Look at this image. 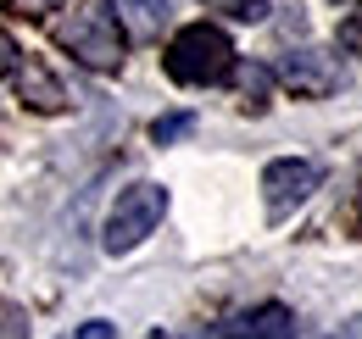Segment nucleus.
Listing matches in <instances>:
<instances>
[{
	"instance_id": "nucleus-7",
	"label": "nucleus",
	"mask_w": 362,
	"mask_h": 339,
	"mask_svg": "<svg viewBox=\"0 0 362 339\" xmlns=\"http://www.w3.org/2000/svg\"><path fill=\"white\" fill-rule=\"evenodd\" d=\"M17 84H23V100H28L34 112H67V100H73L67 89L50 78V67H45V61H34V56L17 61Z\"/></svg>"
},
{
	"instance_id": "nucleus-6",
	"label": "nucleus",
	"mask_w": 362,
	"mask_h": 339,
	"mask_svg": "<svg viewBox=\"0 0 362 339\" xmlns=\"http://www.w3.org/2000/svg\"><path fill=\"white\" fill-rule=\"evenodd\" d=\"M228 339H296V311L290 306H251V311H240L234 323H228Z\"/></svg>"
},
{
	"instance_id": "nucleus-15",
	"label": "nucleus",
	"mask_w": 362,
	"mask_h": 339,
	"mask_svg": "<svg viewBox=\"0 0 362 339\" xmlns=\"http://www.w3.org/2000/svg\"><path fill=\"white\" fill-rule=\"evenodd\" d=\"M340 44H346L351 56H362V11H357V17H346V23H340Z\"/></svg>"
},
{
	"instance_id": "nucleus-5",
	"label": "nucleus",
	"mask_w": 362,
	"mask_h": 339,
	"mask_svg": "<svg viewBox=\"0 0 362 339\" xmlns=\"http://www.w3.org/2000/svg\"><path fill=\"white\" fill-rule=\"evenodd\" d=\"M313 189H317V167L301 162V156H284V162L262 167V206H268V217H290Z\"/></svg>"
},
{
	"instance_id": "nucleus-8",
	"label": "nucleus",
	"mask_w": 362,
	"mask_h": 339,
	"mask_svg": "<svg viewBox=\"0 0 362 339\" xmlns=\"http://www.w3.org/2000/svg\"><path fill=\"white\" fill-rule=\"evenodd\" d=\"M129 17V28L145 34V40H156L162 28H168V17H173V0H117V23Z\"/></svg>"
},
{
	"instance_id": "nucleus-4",
	"label": "nucleus",
	"mask_w": 362,
	"mask_h": 339,
	"mask_svg": "<svg viewBox=\"0 0 362 339\" xmlns=\"http://www.w3.org/2000/svg\"><path fill=\"white\" fill-rule=\"evenodd\" d=\"M279 84L296 89L301 100H323V95H334V89L346 84V67H340V56H329V50H290V56H279Z\"/></svg>"
},
{
	"instance_id": "nucleus-1",
	"label": "nucleus",
	"mask_w": 362,
	"mask_h": 339,
	"mask_svg": "<svg viewBox=\"0 0 362 339\" xmlns=\"http://www.w3.org/2000/svg\"><path fill=\"white\" fill-rule=\"evenodd\" d=\"M56 44L78 61V67H90V73H117L123 67V23H117V11L106 6V0H90V6H78V11H67L62 23H56Z\"/></svg>"
},
{
	"instance_id": "nucleus-14",
	"label": "nucleus",
	"mask_w": 362,
	"mask_h": 339,
	"mask_svg": "<svg viewBox=\"0 0 362 339\" xmlns=\"http://www.w3.org/2000/svg\"><path fill=\"white\" fill-rule=\"evenodd\" d=\"M17 61H23V50H17V40L0 28V78H11V73H17Z\"/></svg>"
},
{
	"instance_id": "nucleus-2",
	"label": "nucleus",
	"mask_w": 362,
	"mask_h": 339,
	"mask_svg": "<svg viewBox=\"0 0 362 339\" xmlns=\"http://www.w3.org/2000/svg\"><path fill=\"white\" fill-rule=\"evenodd\" d=\"M162 67H168L173 84H223L228 73H234V44L212 23H189L162 50Z\"/></svg>"
},
{
	"instance_id": "nucleus-16",
	"label": "nucleus",
	"mask_w": 362,
	"mask_h": 339,
	"mask_svg": "<svg viewBox=\"0 0 362 339\" xmlns=\"http://www.w3.org/2000/svg\"><path fill=\"white\" fill-rule=\"evenodd\" d=\"M78 339H117V328H112V323H84Z\"/></svg>"
},
{
	"instance_id": "nucleus-12",
	"label": "nucleus",
	"mask_w": 362,
	"mask_h": 339,
	"mask_svg": "<svg viewBox=\"0 0 362 339\" xmlns=\"http://www.w3.org/2000/svg\"><path fill=\"white\" fill-rule=\"evenodd\" d=\"M0 6H6V17H45L62 0H0Z\"/></svg>"
},
{
	"instance_id": "nucleus-9",
	"label": "nucleus",
	"mask_w": 362,
	"mask_h": 339,
	"mask_svg": "<svg viewBox=\"0 0 362 339\" xmlns=\"http://www.w3.org/2000/svg\"><path fill=\"white\" fill-rule=\"evenodd\" d=\"M206 11H223L234 23H262L268 17V0H201Z\"/></svg>"
},
{
	"instance_id": "nucleus-3",
	"label": "nucleus",
	"mask_w": 362,
	"mask_h": 339,
	"mask_svg": "<svg viewBox=\"0 0 362 339\" xmlns=\"http://www.w3.org/2000/svg\"><path fill=\"white\" fill-rule=\"evenodd\" d=\"M162 217H168V189H162V184H129V189L112 201V212H106V251L112 256L134 251Z\"/></svg>"
},
{
	"instance_id": "nucleus-10",
	"label": "nucleus",
	"mask_w": 362,
	"mask_h": 339,
	"mask_svg": "<svg viewBox=\"0 0 362 339\" xmlns=\"http://www.w3.org/2000/svg\"><path fill=\"white\" fill-rule=\"evenodd\" d=\"M28 328H34V323H28V311H23L17 300L0 295V339H28Z\"/></svg>"
},
{
	"instance_id": "nucleus-11",
	"label": "nucleus",
	"mask_w": 362,
	"mask_h": 339,
	"mask_svg": "<svg viewBox=\"0 0 362 339\" xmlns=\"http://www.w3.org/2000/svg\"><path fill=\"white\" fill-rule=\"evenodd\" d=\"M189 128H195V117H189V112H179V117H162V123L151 128V139H156V145H173V139H184Z\"/></svg>"
},
{
	"instance_id": "nucleus-17",
	"label": "nucleus",
	"mask_w": 362,
	"mask_h": 339,
	"mask_svg": "<svg viewBox=\"0 0 362 339\" xmlns=\"http://www.w3.org/2000/svg\"><path fill=\"white\" fill-rule=\"evenodd\" d=\"M346 334H351V339H362V317H351V328H346Z\"/></svg>"
},
{
	"instance_id": "nucleus-13",
	"label": "nucleus",
	"mask_w": 362,
	"mask_h": 339,
	"mask_svg": "<svg viewBox=\"0 0 362 339\" xmlns=\"http://www.w3.org/2000/svg\"><path fill=\"white\" fill-rule=\"evenodd\" d=\"M240 84H245V95H251L245 106H251V112H262V89H268V73H262V67H245V78H240Z\"/></svg>"
}]
</instances>
